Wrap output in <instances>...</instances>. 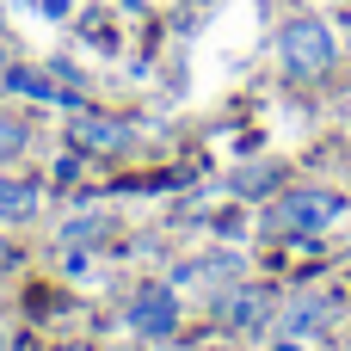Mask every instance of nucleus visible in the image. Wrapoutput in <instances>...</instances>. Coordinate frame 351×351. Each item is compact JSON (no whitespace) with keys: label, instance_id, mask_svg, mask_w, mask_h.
Listing matches in <instances>:
<instances>
[{"label":"nucleus","instance_id":"obj_1","mask_svg":"<svg viewBox=\"0 0 351 351\" xmlns=\"http://www.w3.org/2000/svg\"><path fill=\"white\" fill-rule=\"evenodd\" d=\"M351 216V204L339 191H315V185H302V191H284L271 210H265V234H327V228H339Z\"/></svg>","mask_w":351,"mask_h":351},{"label":"nucleus","instance_id":"obj_2","mask_svg":"<svg viewBox=\"0 0 351 351\" xmlns=\"http://www.w3.org/2000/svg\"><path fill=\"white\" fill-rule=\"evenodd\" d=\"M278 56H284L290 80H321L333 68V31L321 19H290L278 31Z\"/></svg>","mask_w":351,"mask_h":351},{"label":"nucleus","instance_id":"obj_3","mask_svg":"<svg viewBox=\"0 0 351 351\" xmlns=\"http://www.w3.org/2000/svg\"><path fill=\"white\" fill-rule=\"evenodd\" d=\"M130 327H136L142 339H173V333H179V296H173L167 284H142V290L130 296Z\"/></svg>","mask_w":351,"mask_h":351},{"label":"nucleus","instance_id":"obj_4","mask_svg":"<svg viewBox=\"0 0 351 351\" xmlns=\"http://www.w3.org/2000/svg\"><path fill=\"white\" fill-rule=\"evenodd\" d=\"M74 148H86V154H123L130 148V130L117 117H80L74 123Z\"/></svg>","mask_w":351,"mask_h":351},{"label":"nucleus","instance_id":"obj_5","mask_svg":"<svg viewBox=\"0 0 351 351\" xmlns=\"http://www.w3.org/2000/svg\"><path fill=\"white\" fill-rule=\"evenodd\" d=\"M43 210V191L31 179H0V228H19Z\"/></svg>","mask_w":351,"mask_h":351},{"label":"nucleus","instance_id":"obj_6","mask_svg":"<svg viewBox=\"0 0 351 351\" xmlns=\"http://www.w3.org/2000/svg\"><path fill=\"white\" fill-rule=\"evenodd\" d=\"M222 315H228V327H241V333H265V327H271V296L234 290V296L222 302Z\"/></svg>","mask_w":351,"mask_h":351},{"label":"nucleus","instance_id":"obj_7","mask_svg":"<svg viewBox=\"0 0 351 351\" xmlns=\"http://www.w3.org/2000/svg\"><path fill=\"white\" fill-rule=\"evenodd\" d=\"M327 315H333V308H327L321 296H302V302H290V308H284V321H278V327H284L290 339H308V333H321V327H327Z\"/></svg>","mask_w":351,"mask_h":351},{"label":"nucleus","instance_id":"obj_8","mask_svg":"<svg viewBox=\"0 0 351 351\" xmlns=\"http://www.w3.org/2000/svg\"><path fill=\"white\" fill-rule=\"evenodd\" d=\"M105 228H111V216H99V210L68 216V222L56 228V247H93V241H105Z\"/></svg>","mask_w":351,"mask_h":351},{"label":"nucleus","instance_id":"obj_9","mask_svg":"<svg viewBox=\"0 0 351 351\" xmlns=\"http://www.w3.org/2000/svg\"><path fill=\"white\" fill-rule=\"evenodd\" d=\"M25 142H31V130H25L19 117H6V111H0V160H12V154H25Z\"/></svg>","mask_w":351,"mask_h":351},{"label":"nucleus","instance_id":"obj_10","mask_svg":"<svg viewBox=\"0 0 351 351\" xmlns=\"http://www.w3.org/2000/svg\"><path fill=\"white\" fill-rule=\"evenodd\" d=\"M271 185V167H247L241 179H234V191H265Z\"/></svg>","mask_w":351,"mask_h":351},{"label":"nucleus","instance_id":"obj_11","mask_svg":"<svg viewBox=\"0 0 351 351\" xmlns=\"http://www.w3.org/2000/svg\"><path fill=\"white\" fill-rule=\"evenodd\" d=\"M123 6H142V0H123Z\"/></svg>","mask_w":351,"mask_h":351}]
</instances>
